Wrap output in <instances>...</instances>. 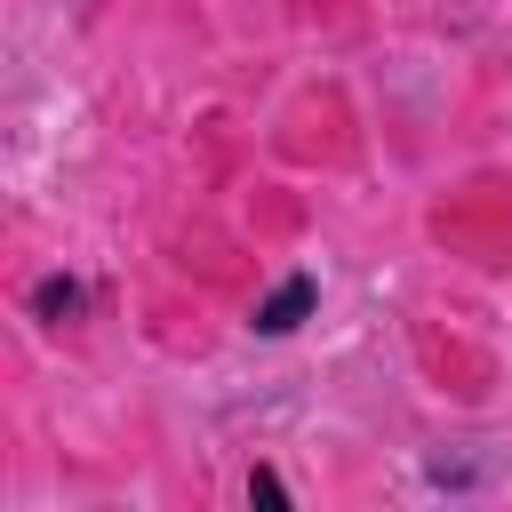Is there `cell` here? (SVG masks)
<instances>
[{
  "mask_svg": "<svg viewBox=\"0 0 512 512\" xmlns=\"http://www.w3.org/2000/svg\"><path fill=\"white\" fill-rule=\"evenodd\" d=\"M312 296H320V288H312V272H288V280L256 304V336H288V328L312 312Z\"/></svg>",
  "mask_w": 512,
  "mask_h": 512,
  "instance_id": "6da1fadb",
  "label": "cell"
},
{
  "mask_svg": "<svg viewBox=\"0 0 512 512\" xmlns=\"http://www.w3.org/2000/svg\"><path fill=\"white\" fill-rule=\"evenodd\" d=\"M40 312H48V320H72V312H80V288H72V280H48V288H40Z\"/></svg>",
  "mask_w": 512,
  "mask_h": 512,
  "instance_id": "7a4b0ae2",
  "label": "cell"
},
{
  "mask_svg": "<svg viewBox=\"0 0 512 512\" xmlns=\"http://www.w3.org/2000/svg\"><path fill=\"white\" fill-rule=\"evenodd\" d=\"M248 496H256V504H288V488H280V472H256V480H248Z\"/></svg>",
  "mask_w": 512,
  "mask_h": 512,
  "instance_id": "3957f363",
  "label": "cell"
}]
</instances>
